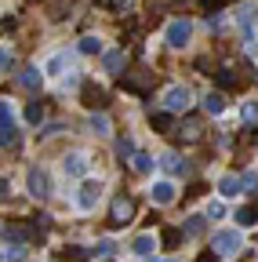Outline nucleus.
<instances>
[{
  "mask_svg": "<svg viewBox=\"0 0 258 262\" xmlns=\"http://www.w3.org/2000/svg\"><path fill=\"white\" fill-rule=\"evenodd\" d=\"M131 219H135V201H131V196H116V201H113V222L127 226Z\"/></svg>",
  "mask_w": 258,
  "mask_h": 262,
  "instance_id": "9b49d317",
  "label": "nucleus"
},
{
  "mask_svg": "<svg viewBox=\"0 0 258 262\" xmlns=\"http://www.w3.org/2000/svg\"><path fill=\"white\" fill-rule=\"evenodd\" d=\"M200 106H204L207 117H222V113H225V95H222V91H207Z\"/></svg>",
  "mask_w": 258,
  "mask_h": 262,
  "instance_id": "dca6fc26",
  "label": "nucleus"
},
{
  "mask_svg": "<svg viewBox=\"0 0 258 262\" xmlns=\"http://www.w3.org/2000/svg\"><path fill=\"white\" fill-rule=\"evenodd\" d=\"M178 237H182L178 229H168V233H164V241H168V244H178Z\"/></svg>",
  "mask_w": 258,
  "mask_h": 262,
  "instance_id": "f704fd0d",
  "label": "nucleus"
},
{
  "mask_svg": "<svg viewBox=\"0 0 258 262\" xmlns=\"http://www.w3.org/2000/svg\"><path fill=\"white\" fill-rule=\"evenodd\" d=\"M124 66H127V51H124V48H109V51L102 55V70H106L109 77H120Z\"/></svg>",
  "mask_w": 258,
  "mask_h": 262,
  "instance_id": "9d476101",
  "label": "nucleus"
},
{
  "mask_svg": "<svg viewBox=\"0 0 258 262\" xmlns=\"http://www.w3.org/2000/svg\"><path fill=\"white\" fill-rule=\"evenodd\" d=\"M156 164H160V160H153L149 153H135V157H131V168H135L138 175H149V171L156 168Z\"/></svg>",
  "mask_w": 258,
  "mask_h": 262,
  "instance_id": "6ab92c4d",
  "label": "nucleus"
},
{
  "mask_svg": "<svg viewBox=\"0 0 258 262\" xmlns=\"http://www.w3.org/2000/svg\"><path fill=\"white\" fill-rule=\"evenodd\" d=\"M26 124H44V106L29 102V106H26Z\"/></svg>",
  "mask_w": 258,
  "mask_h": 262,
  "instance_id": "393cba45",
  "label": "nucleus"
},
{
  "mask_svg": "<svg viewBox=\"0 0 258 262\" xmlns=\"http://www.w3.org/2000/svg\"><path fill=\"white\" fill-rule=\"evenodd\" d=\"M160 106H164L168 113H185L193 106V91L185 84H171L164 95H160Z\"/></svg>",
  "mask_w": 258,
  "mask_h": 262,
  "instance_id": "f03ea898",
  "label": "nucleus"
},
{
  "mask_svg": "<svg viewBox=\"0 0 258 262\" xmlns=\"http://www.w3.org/2000/svg\"><path fill=\"white\" fill-rule=\"evenodd\" d=\"M189 40H193V22H189V18L168 22V29H164V44H168V48L182 51V48H189Z\"/></svg>",
  "mask_w": 258,
  "mask_h": 262,
  "instance_id": "7ed1b4c3",
  "label": "nucleus"
},
{
  "mask_svg": "<svg viewBox=\"0 0 258 262\" xmlns=\"http://www.w3.org/2000/svg\"><path fill=\"white\" fill-rule=\"evenodd\" d=\"M87 106H91V110L102 106V91H99V88H87Z\"/></svg>",
  "mask_w": 258,
  "mask_h": 262,
  "instance_id": "7c9ffc66",
  "label": "nucleus"
},
{
  "mask_svg": "<svg viewBox=\"0 0 258 262\" xmlns=\"http://www.w3.org/2000/svg\"><path fill=\"white\" fill-rule=\"evenodd\" d=\"M102 4H106L109 11H116V15H124L127 8H131V4H135V0H102Z\"/></svg>",
  "mask_w": 258,
  "mask_h": 262,
  "instance_id": "c85d7f7f",
  "label": "nucleus"
},
{
  "mask_svg": "<svg viewBox=\"0 0 258 262\" xmlns=\"http://www.w3.org/2000/svg\"><path fill=\"white\" fill-rule=\"evenodd\" d=\"M178 139H185V142H197V139H200V124H197V120H185V124L178 127Z\"/></svg>",
  "mask_w": 258,
  "mask_h": 262,
  "instance_id": "4be33fe9",
  "label": "nucleus"
},
{
  "mask_svg": "<svg viewBox=\"0 0 258 262\" xmlns=\"http://www.w3.org/2000/svg\"><path fill=\"white\" fill-rule=\"evenodd\" d=\"M87 127H91V135H99V139H109V131H113V124H109V117L102 110L87 117Z\"/></svg>",
  "mask_w": 258,
  "mask_h": 262,
  "instance_id": "f3484780",
  "label": "nucleus"
},
{
  "mask_svg": "<svg viewBox=\"0 0 258 262\" xmlns=\"http://www.w3.org/2000/svg\"><path fill=\"white\" fill-rule=\"evenodd\" d=\"M240 117H244V120H247V124H254V120H258V106H254V102H247V106H244V113H240Z\"/></svg>",
  "mask_w": 258,
  "mask_h": 262,
  "instance_id": "2f4dec72",
  "label": "nucleus"
},
{
  "mask_svg": "<svg viewBox=\"0 0 258 262\" xmlns=\"http://www.w3.org/2000/svg\"><path fill=\"white\" fill-rule=\"evenodd\" d=\"M26 186H29V196H37V201H44V196L51 193V189H48V171H44V168H29Z\"/></svg>",
  "mask_w": 258,
  "mask_h": 262,
  "instance_id": "6e6552de",
  "label": "nucleus"
},
{
  "mask_svg": "<svg viewBox=\"0 0 258 262\" xmlns=\"http://www.w3.org/2000/svg\"><path fill=\"white\" fill-rule=\"evenodd\" d=\"M171 117H175V113H168V110H164V113H153V127H156V131H168V127H171Z\"/></svg>",
  "mask_w": 258,
  "mask_h": 262,
  "instance_id": "bb28decb",
  "label": "nucleus"
},
{
  "mask_svg": "<svg viewBox=\"0 0 258 262\" xmlns=\"http://www.w3.org/2000/svg\"><path fill=\"white\" fill-rule=\"evenodd\" d=\"M160 168H164L168 175H185L189 171V160L178 157V153H164V157H160Z\"/></svg>",
  "mask_w": 258,
  "mask_h": 262,
  "instance_id": "ddd939ff",
  "label": "nucleus"
},
{
  "mask_svg": "<svg viewBox=\"0 0 258 262\" xmlns=\"http://www.w3.org/2000/svg\"><path fill=\"white\" fill-rule=\"evenodd\" d=\"M211 248L218 258H233L240 248H244V237H240V229H218V233L211 237Z\"/></svg>",
  "mask_w": 258,
  "mask_h": 262,
  "instance_id": "f257e3e1",
  "label": "nucleus"
},
{
  "mask_svg": "<svg viewBox=\"0 0 258 262\" xmlns=\"http://www.w3.org/2000/svg\"><path fill=\"white\" fill-rule=\"evenodd\" d=\"M254 22H258V4H254V0H244V4H240V15H237V26H240V33H244V40L254 37Z\"/></svg>",
  "mask_w": 258,
  "mask_h": 262,
  "instance_id": "423d86ee",
  "label": "nucleus"
},
{
  "mask_svg": "<svg viewBox=\"0 0 258 262\" xmlns=\"http://www.w3.org/2000/svg\"><path fill=\"white\" fill-rule=\"evenodd\" d=\"M116 255V244L106 237V241H99V244H95V258H113Z\"/></svg>",
  "mask_w": 258,
  "mask_h": 262,
  "instance_id": "5701e85b",
  "label": "nucleus"
},
{
  "mask_svg": "<svg viewBox=\"0 0 258 262\" xmlns=\"http://www.w3.org/2000/svg\"><path fill=\"white\" fill-rule=\"evenodd\" d=\"M175 196H178V189H175V182H171V179H160V182H153V186H149V201H153V204H160V208H168Z\"/></svg>",
  "mask_w": 258,
  "mask_h": 262,
  "instance_id": "0eeeda50",
  "label": "nucleus"
},
{
  "mask_svg": "<svg viewBox=\"0 0 258 262\" xmlns=\"http://www.w3.org/2000/svg\"><path fill=\"white\" fill-rule=\"evenodd\" d=\"M62 175L84 179V175H87V157H84V153H66V157H62Z\"/></svg>",
  "mask_w": 258,
  "mask_h": 262,
  "instance_id": "1a4fd4ad",
  "label": "nucleus"
},
{
  "mask_svg": "<svg viewBox=\"0 0 258 262\" xmlns=\"http://www.w3.org/2000/svg\"><path fill=\"white\" fill-rule=\"evenodd\" d=\"M258 222V208H240L237 211V226H254Z\"/></svg>",
  "mask_w": 258,
  "mask_h": 262,
  "instance_id": "b1692460",
  "label": "nucleus"
},
{
  "mask_svg": "<svg viewBox=\"0 0 258 262\" xmlns=\"http://www.w3.org/2000/svg\"><path fill=\"white\" fill-rule=\"evenodd\" d=\"M77 51H80V55H106L99 33H87V37H80V40H77Z\"/></svg>",
  "mask_w": 258,
  "mask_h": 262,
  "instance_id": "a211bd4d",
  "label": "nucleus"
},
{
  "mask_svg": "<svg viewBox=\"0 0 258 262\" xmlns=\"http://www.w3.org/2000/svg\"><path fill=\"white\" fill-rule=\"evenodd\" d=\"M218 84H222V88H229V84H237L233 70H222V73H218Z\"/></svg>",
  "mask_w": 258,
  "mask_h": 262,
  "instance_id": "72a5a7b5",
  "label": "nucleus"
},
{
  "mask_svg": "<svg viewBox=\"0 0 258 262\" xmlns=\"http://www.w3.org/2000/svg\"><path fill=\"white\" fill-rule=\"evenodd\" d=\"M156 244H160V241H156V233H138V237L131 241V251H135V255H142V258H149V255L156 251Z\"/></svg>",
  "mask_w": 258,
  "mask_h": 262,
  "instance_id": "2eb2a0df",
  "label": "nucleus"
},
{
  "mask_svg": "<svg viewBox=\"0 0 258 262\" xmlns=\"http://www.w3.org/2000/svg\"><path fill=\"white\" fill-rule=\"evenodd\" d=\"M240 182H244V193H258V171H244Z\"/></svg>",
  "mask_w": 258,
  "mask_h": 262,
  "instance_id": "a878e982",
  "label": "nucleus"
},
{
  "mask_svg": "<svg viewBox=\"0 0 258 262\" xmlns=\"http://www.w3.org/2000/svg\"><path fill=\"white\" fill-rule=\"evenodd\" d=\"M160 262H178V258H160Z\"/></svg>",
  "mask_w": 258,
  "mask_h": 262,
  "instance_id": "c9c22d12",
  "label": "nucleus"
},
{
  "mask_svg": "<svg viewBox=\"0 0 258 262\" xmlns=\"http://www.w3.org/2000/svg\"><path fill=\"white\" fill-rule=\"evenodd\" d=\"M240 193H244L240 175H222L218 179V196H222V201H233V196H240Z\"/></svg>",
  "mask_w": 258,
  "mask_h": 262,
  "instance_id": "f8f14e48",
  "label": "nucleus"
},
{
  "mask_svg": "<svg viewBox=\"0 0 258 262\" xmlns=\"http://www.w3.org/2000/svg\"><path fill=\"white\" fill-rule=\"evenodd\" d=\"M66 62H69V58H66V51H58V55H51V58L44 62V73H51V77H58L62 70H66Z\"/></svg>",
  "mask_w": 258,
  "mask_h": 262,
  "instance_id": "aec40b11",
  "label": "nucleus"
},
{
  "mask_svg": "<svg viewBox=\"0 0 258 262\" xmlns=\"http://www.w3.org/2000/svg\"><path fill=\"white\" fill-rule=\"evenodd\" d=\"M182 233H185V237H200V233H204V215H189L185 226H182Z\"/></svg>",
  "mask_w": 258,
  "mask_h": 262,
  "instance_id": "412c9836",
  "label": "nucleus"
},
{
  "mask_svg": "<svg viewBox=\"0 0 258 262\" xmlns=\"http://www.w3.org/2000/svg\"><path fill=\"white\" fill-rule=\"evenodd\" d=\"M222 215H225L222 201H211V204H207V219H222Z\"/></svg>",
  "mask_w": 258,
  "mask_h": 262,
  "instance_id": "473e14b6",
  "label": "nucleus"
},
{
  "mask_svg": "<svg viewBox=\"0 0 258 262\" xmlns=\"http://www.w3.org/2000/svg\"><path fill=\"white\" fill-rule=\"evenodd\" d=\"M99 201H102V182H84V186L77 189V208H80L84 215L99 208Z\"/></svg>",
  "mask_w": 258,
  "mask_h": 262,
  "instance_id": "39448f33",
  "label": "nucleus"
},
{
  "mask_svg": "<svg viewBox=\"0 0 258 262\" xmlns=\"http://www.w3.org/2000/svg\"><path fill=\"white\" fill-rule=\"evenodd\" d=\"M15 139H18V127H15V106L8 102H0V142H4V149L8 146H15Z\"/></svg>",
  "mask_w": 258,
  "mask_h": 262,
  "instance_id": "20e7f679",
  "label": "nucleus"
},
{
  "mask_svg": "<svg viewBox=\"0 0 258 262\" xmlns=\"http://www.w3.org/2000/svg\"><path fill=\"white\" fill-rule=\"evenodd\" d=\"M0 70H4V73L15 70V51H11V48H4V55H0Z\"/></svg>",
  "mask_w": 258,
  "mask_h": 262,
  "instance_id": "c756f323",
  "label": "nucleus"
},
{
  "mask_svg": "<svg viewBox=\"0 0 258 262\" xmlns=\"http://www.w3.org/2000/svg\"><path fill=\"white\" fill-rule=\"evenodd\" d=\"M18 84H22L26 91H40V84H44V70H37V66H26V70L18 73Z\"/></svg>",
  "mask_w": 258,
  "mask_h": 262,
  "instance_id": "4468645a",
  "label": "nucleus"
},
{
  "mask_svg": "<svg viewBox=\"0 0 258 262\" xmlns=\"http://www.w3.org/2000/svg\"><path fill=\"white\" fill-rule=\"evenodd\" d=\"M116 157H120V160L135 157V142H131V139H120V142H116Z\"/></svg>",
  "mask_w": 258,
  "mask_h": 262,
  "instance_id": "cd10ccee",
  "label": "nucleus"
}]
</instances>
